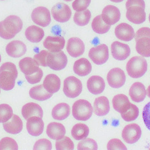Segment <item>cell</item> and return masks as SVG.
Segmentation results:
<instances>
[{
    "mask_svg": "<svg viewBox=\"0 0 150 150\" xmlns=\"http://www.w3.org/2000/svg\"><path fill=\"white\" fill-rule=\"evenodd\" d=\"M4 130L10 134H18L23 130V121L17 115H13L9 120L3 123Z\"/></svg>",
    "mask_w": 150,
    "mask_h": 150,
    "instance_id": "cell-21",
    "label": "cell"
},
{
    "mask_svg": "<svg viewBox=\"0 0 150 150\" xmlns=\"http://www.w3.org/2000/svg\"><path fill=\"white\" fill-rule=\"evenodd\" d=\"M44 124L42 118L33 116L27 120L26 128L31 136L38 137L44 131Z\"/></svg>",
    "mask_w": 150,
    "mask_h": 150,
    "instance_id": "cell-15",
    "label": "cell"
},
{
    "mask_svg": "<svg viewBox=\"0 0 150 150\" xmlns=\"http://www.w3.org/2000/svg\"><path fill=\"white\" fill-rule=\"evenodd\" d=\"M136 52L144 57H150V37H143L136 40Z\"/></svg>",
    "mask_w": 150,
    "mask_h": 150,
    "instance_id": "cell-33",
    "label": "cell"
},
{
    "mask_svg": "<svg viewBox=\"0 0 150 150\" xmlns=\"http://www.w3.org/2000/svg\"><path fill=\"white\" fill-rule=\"evenodd\" d=\"M73 69L78 76H87L92 71V65L87 59L82 58L74 63Z\"/></svg>",
    "mask_w": 150,
    "mask_h": 150,
    "instance_id": "cell-29",
    "label": "cell"
},
{
    "mask_svg": "<svg viewBox=\"0 0 150 150\" xmlns=\"http://www.w3.org/2000/svg\"><path fill=\"white\" fill-rule=\"evenodd\" d=\"M34 150H51L52 149V143L51 142L43 138L37 140L34 145Z\"/></svg>",
    "mask_w": 150,
    "mask_h": 150,
    "instance_id": "cell-43",
    "label": "cell"
},
{
    "mask_svg": "<svg viewBox=\"0 0 150 150\" xmlns=\"http://www.w3.org/2000/svg\"><path fill=\"white\" fill-rule=\"evenodd\" d=\"M56 148L57 150H72L74 149V144L71 138L64 136L56 141Z\"/></svg>",
    "mask_w": 150,
    "mask_h": 150,
    "instance_id": "cell-37",
    "label": "cell"
},
{
    "mask_svg": "<svg viewBox=\"0 0 150 150\" xmlns=\"http://www.w3.org/2000/svg\"><path fill=\"white\" fill-rule=\"evenodd\" d=\"M101 18L106 24L111 25L120 21L121 13L119 9L116 6L113 5H108L104 8Z\"/></svg>",
    "mask_w": 150,
    "mask_h": 150,
    "instance_id": "cell-14",
    "label": "cell"
},
{
    "mask_svg": "<svg viewBox=\"0 0 150 150\" xmlns=\"http://www.w3.org/2000/svg\"><path fill=\"white\" fill-rule=\"evenodd\" d=\"M13 115V111L10 105L6 104H0V123L7 122Z\"/></svg>",
    "mask_w": 150,
    "mask_h": 150,
    "instance_id": "cell-38",
    "label": "cell"
},
{
    "mask_svg": "<svg viewBox=\"0 0 150 150\" xmlns=\"http://www.w3.org/2000/svg\"><path fill=\"white\" fill-rule=\"evenodd\" d=\"M42 85L47 92L54 94L60 89L61 80L57 75L50 74L46 76Z\"/></svg>",
    "mask_w": 150,
    "mask_h": 150,
    "instance_id": "cell-28",
    "label": "cell"
},
{
    "mask_svg": "<svg viewBox=\"0 0 150 150\" xmlns=\"http://www.w3.org/2000/svg\"><path fill=\"white\" fill-rule=\"evenodd\" d=\"M146 95L150 98V85L148 86V88L146 89Z\"/></svg>",
    "mask_w": 150,
    "mask_h": 150,
    "instance_id": "cell-50",
    "label": "cell"
},
{
    "mask_svg": "<svg viewBox=\"0 0 150 150\" xmlns=\"http://www.w3.org/2000/svg\"><path fill=\"white\" fill-rule=\"evenodd\" d=\"M106 79L110 87L117 89L125 84L126 76L122 69L119 68H115L111 69L107 74Z\"/></svg>",
    "mask_w": 150,
    "mask_h": 150,
    "instance_id": "cell-11",
    "label": "cell"
},
{
    "mask_svg": "<svg viewBox=\"0 0 150 150\" xmlns=\"http://www.w3.org/2000/svg\"><path fill=\"white\" fill-rule=\"evenodd\" d=\"M87 86L89 91L95 95L102 93L105 88L104 79L99 76H91L87 81Z\"/></svg>",
    "mask_w": 150,
    "mask_h": 150,
    "instance_id": "cell-20",
    "label": "cell"
},
{
    "mask_svg": "<svg viewBox=\"0 0 150 150\" xmlns=\"http://www.w3.org/2000/svg\"><path fill=\"white\" fill-rule=\"evenodd\" d=\"M26 39L33 43H38L44 36V30L36 25H31L25 31Z\"/></svg>",
    "mask_w": 150,
    "mask_h": 150,
    "instance_id": "cell-30",
    "label": "cell"
},
{
    "mask_svg": "<svg viewBox=\"0 0 150 150\" xmlns=\"http://www.w3.org/2000/svg\"><path fill=\"white\" fill-rule=\"evenodd\" d=\"M89 133V128L84 124H77L75 125L71 130L72 137L76 140H83L86 138Z\"/></svg>",
    "mask_w": 150,
    "mask_h": 150,
    "instance_id": "cell-34",
    "label": "cell"
},
{
    "mask_svg": "<svg viewBox=\"0 0 150 150\" xmlns=\"http://www.w3.org/2000/svg\"><path fill=\"white\" fill-rule=\"evenodd\" d=\"M18 150V145L14 139L5 137L0 141V150Z\"/></svg>",
    "mask_w": 150,
    "mask_h": 150,
    "instance_id": "cell-41",
    "label": "cell"
},
{
    "mask_svg": "<svg viewBox=\"0 0 150 150\" xmlns=\"http://www.w3.org/2000/svg\"><path fill=\"white\" fill-rule=\"evenodd\" d=\"M148 64L146 60L141 57H133L126 64L128 75L133 78H139L146 73Z\"/></svg>",
    "mask_w": 150,
    "mask_h": 150,
    "instance_id": "cell-3",
    "label": "cell"
},
{
    "mask_svg": "<svg viewBox=\"0 0 150 150\" xmlns=\"http://www.w3.org/2000/svg\"><path fill=\"white\" fill-rule=\"evenodd\" d=\"M66 49L68 53L72 57L77 58L84 54L85 45L83 41L78 37H72L67 41Z\"/></svg>",
    "mask_w": 150,
    "mask_h": 150,
    "instance_id": "cell-16",
    "label": "cell"
},
{
    "mask_svg": "<svg viewBox=\"0 0 150 150\" xmlns=\"http://www.w3.org/2000/svg\"><path fill=\"white\" fill-rule=\"evenodd\" d=\"M52 93L47 92L43 85H38L32 88L29 91L30 97L39 101H44L50 99L52 96Z\"/></svg>",
    "mask_w": 150,
    "mask_h": 150,
    "instance_id": "cell-32",
    "label": "cell"
},
{
    "mask_svg": "<svg viewBox=\"0 0 150 150\" xmlns=\"http://www.w3.org/2000/svg\"><path fill=\"white\" fill-rule=\"evenodd\" d=\"M27 51L26 45L23 42L13 40L7 45L6 52L7 54L13 58H19L23 56Z\"/></svg>",
    "mask_w": 150,
    "mask_h": 150,
    "instance_id": "cell-19",
    "label": "cell"
},
{
    "mask_svg": "<svg viewBox=\"0 0 150 150\" xmlns=\"http://www.w3.org/2000/svg\"><path fill=\"white\" fill-rule=\"evenodd\" d=\"M1 1H4V0H1Z\"/></svg>",
    "mask_w": 150,
    "mask_h": 150,
    "instance_id": "cell-56",
    "label": "cell"
},
{
    "mask_svg": "<svg viewBox=\"0 0 150 150\" xmlns=\"http://www.w3.org/2000/svg\"><path fill=\"white\" fill-rule=\"evenodd\" d=\"M108 150H126L127 148L123 142L119 139H111L110 140L106 146Z\"/></svg>",
    "mask_w": 150,
    "mask_h": 150,
    "instance_id": "cell-42",
    "label": "cell"
},
{
    "mask_svg": "<svg viewBox=\"0 0 150 150\" xmlns=\"http://www.w3.org/2000/svg\"><path fill=\"white\" fill-rule=\"evenodd\" d=\"M66 132L65 127L60 123L51 122L47 127V135L52 140H60L65 136Z\"/></svg>",
    "mask_w": 150,
    "mask_h": 150,
    "instance_id": "cell-22",
    "label": "cell"
},
{
    "mask_svg": "<svg viewBox=\"0 0 150 150\" xmlns=\"http://www.w3.org/2000/svg\"><path fill=\"white\" fill-rule=\"evenodd\" d=\"M21 113L26 120L33 116H37L41 118L43 117V110L41 107L34 103H30L25 104L23 107Z\"/></svg>",
    "mask_w": 150,
    "mask_h": 150,
    "instance_id": "cell-27",
    "label": "cell"
},
{
    "mask_svg": "<svg viewBox=\"0 0 150 150\" xmlns=\"http://www.w3.org/2000/svg\"><path fill=\"white\" fill-rule=\"evenodd\" d=\"M71 113V108L66 103L57 104L52 110L53 119L57 120H63L67 119Z\"/></svg>",
    "mask_w": 150,
    "mask_h": 150,
    "instance_id": "cell-31",
    "label": "cell"
},
{
    "mask_svg": "<svg viewBox=\"0 0 150 150\" xmlns=\"http://www.w3.org/2000/svg\"><path fill=\"white\" fill-rule=\"evenodd\" d=\"M110 107L109 100L105 96H100L96 98L94 104V110L97 116H105L109 114Z\"/></svg>",
    "mask_w": 150,
    "mask_h": 150,
    "instance_id": "cell-25",
    "label": "cell"
},
{
    "mask_svg": "<svg viewBox=\"0 0 150 150\" xmlns=\"http://www.w3.org/2000/svg\"><path fill=\"white\" fill-rule=\"evenodd\" d=\"M42 76H43V71H42L41 68H39V70L37 72L31 75H25L27 81L31 84L39 83Z\"/></svg>",
    "mask_w": 150,
    "mask_h": 150,
    "instance_id": "cell-44",
    "label": "cell"
},
{
    "mask_svg": "<svg viewBox=\"0 0 150 150\" xmlns=\"http://www.w3.org/2000/svg\"><path fill=\"white\" fill-rule=\"evenodd\" d=\"M0 94H1V89H0Z\"/></svg>",
    "mask_w": 150,
    "mask_h": 150,
    "instance_id": "cell-55",
    "label": "cell"
},
{
    "mask_svg": "<svg viewBox=\"0 0 150 150\" xmlns=\"http://www.w3.org/2000/svg\"><path fill=\"white\" fill-rule=\"evenodd\" d=\"M111 52L113 57L116 60H125L130 56L131 50L127 44L115 41L111 45Z\"/></svg>",
    "mask_w": 150,
    "mask_h": 150,
    "instance_id": "cell-13",
    "label": "cell"
},
{
    "mask_svg": "<svg viewBox=\"0 0 150 150\" xmlns=\"http://www.w3.org/2000/svg\"><path fill=\"white\" fill-rule=\"evenodd\" d=\"M129 94L133 101L135 103H140L145 99L146 91L143 84L136 82L131 85L129 91Z\"/></svg>",
    "mask_w": 150,
    "mask_h": 150,
    "instance_id": "cell-23",
    "label": "cell"
},
{
    "mask_svg": "<svg viewBox=\"0 0 150 150\" xmlns=\"http://www.w3.org/2000/svg\"><path fill=\"white\" fill-rule=\"evenodd\" d=\"M89 57L96 65H103L109 58V48L105 44L92 47L89 52Z\"/></svg>",
    "mask_w": 150,
    "mask_h": 150,
    "instance_id": "cell-7",
    "label": "cell"
},
{
    "mask_svg": "<svg viewBox=\"0 0 150 150\" xmlns=\"http://www.w3.org/2000/svg\"><path fill=\"white\" fill-rule=\"evenodd\" d=\"M144 9L140 6H132L128 8L126 16L128 20L135 24L143 23L146 20V13Z\"/></svg>",
    "mask_w": 150,
    "mask_h": 150,
    "instance_id": "cell-12",
    "label": "cell"
},
{
    "mask_svg": "<svg viewBox=\"0 0 150 150\" xmlns=\"http://www.w3.org/2000/svg\"><path fill=\"white\" fill-rule=\"evenodd\" d=\"M23 21L17 16H9L0 22V37L9 40L13 39L23 29Z\"/></svg>",
    "mask_w": 150,
    "mask_h": 150,
    "instance_id": "cell-1",
    "label": "cell"
},
{
    "mask_svg": "<svg viewBox=\"0 0 150 150\" xmlns=\"http://www.w3.org/2000/svg\"><path fill=\"white\" fill-rule=\"evenodd\" d=\"M18 74L16 67L14 63L11 62L3 63L0 67V88L4 91L13 89Z\"/></svg>",
    "mask_w": 150,
    "mask_h": 150,
    "instance_id": "cell-2",
    "label": "cell"
},
{
    "mask_svg": "<svg viewBox=\"0 0 150 150\" xmlns=\"http://www.w3.org/2000/svg\"><path fill=\"white\" fill-rule=\"evenodd\" d=\"M115 34L118 39L125 42H129L135 36L132 27L126 23H121L115 29Z\"/></svg>",
    "mask_w": 150,
    "mask_h": 150,
    "instance_id": "cell-18",
    "label": "cell"
},
{
    "mask_svg": "<svg viewBox=\"0 0 150 150\" xmlns=\"http://www.w3.org/2000/svg\"><path fill=\"white\" fill-rule=\"evenodd\" d=\"M91 0H75L72 3L73 9L76 11H82L89 6Z\"/></svg>",
    "mask_w": 150,
    "mask_h": 150,
    "instance_id": "cell-45",
    "label": "cell"
},
{
    "mask_svg": "<svg viewBox=\"0 0 150 150\" xmlns=\"http://www.w3.org/2000/svg\"><path fill=\"white\" fill-rule=\"evenodd\" d=\"M1 55H0V62H1Z\"/></svg>",
    "mask_w": 150,
    "mask_h": 150,
    "instance_id": "cell-53",
    "label": "cell"
},
{
    "mask_svg": "<svg viewBox=\"0 0 150 150\" xmlns=\"http://www.w3.org/2000/svg\"><path fill=\"white\" fill-rule=\"evenodd\" d=\"M121 136L124 140L128 144H134L137 142L141 136L140 127L136 124H131L125 127Z\"/></svg>",
    "mask_w": 150,
    "mask_h": 150,
    "instance_id": "cell-10",
    "label": "cell"
},
{
    "mask_svg": "<svg viewBox=\"0 0 150 150\" xmlns=\"http://www.w3.org/2000/svg\"><path fill=\"white\" fill-rule=\"evenodd\" d=\"M64 1H71L72 0H64Z\"/></svg>",
    "mask_w": 150,
    "mask_h": 150,
    "instance_id": "cell-52",
    "label": "cell"
},
{
    "mask_svg": "<svg viewBox=\"0 0 150 150\" xmlns=\"http://www.w3.org/2000/svg\"><path fill=\"white\" fill-rule=\"evenodd\" d=\"M97 142L92 138H84L77 145L78 150H97Z\"/></svg>",
    "mask_w": 150,
    "mask_h": 150,
    "instance_id": "cell-39",
    "label": "cell"
},
{
    "mask_svg": "<svg viewBox=\"0 0 150 150\" xmlns=\"http://www.w3.org/2000/svg\"><path fill=\"white\" fill-rule=\"evenodd\" d=\"M149 23H150V14H149Z\"/></svg>",
    "mask_w": 150,
    "mask_h": 150,
    "instance_id": "cell-54",
    "label": "cell"
},
{
    "mask_svg": "<svg viewBox=\"0 0 150 150\" xmlns=\"http://www.w3.org/2000/svg\"><path fill=\"white\" fill-rule=\"evenodd\" d=\"M66 40L62 36H48L44 41V47L50 52L61 51L65 46Z\"/></svg>",
    "mask_w": 150,
    "mask_h": 150,
    "instance_id": "cell-17",
    "label": "cell"
},
{
    "mask_svg": "<svg viewBox=\"0 0 150 150\" xmlns=\"http://www.w3.org/2000/svg\"><path fill=\"white\" fill-rule=\"evenodd\" d=\"M47 65L51 69L59 71L65 68L67 64V57L62 50L59 52H48Z\"/></svg>",
    "mask_w": 150,
    "mask_h": 150,
    "instance_id": "cell-6",
    "label": "cell"
},
{
    "mask_svg": "<svg viewBox=\"0 0 150 150\" xmlns=\"http://www.w3.org/2000/svg\"><path fill=\"white\" fill-rule=\"evenodd\" d=\"M82 84L81 81L74 76H69L64 81L63 91L69 98H77L81 94Z\"/></svg>",
    "mask_w": 150,
    "mask_h": 150,
    "instance_id": "cell-5",
    "label": "cell"
},
{
    "mask_svg": "<svg viewBox=\"0 0 150 150\" xmlns=\"http://www.w3.org/2000/svg\"><path fill=\"white\" fill-rule=\"evenodd\" d=\"M39 64L37 63L34 58L30 57H26L21 60L19 62V67L21 71L24 75H31L39 69Z\"/></svg>",
    "mask_w": 150,
    "mask_h": 150,
    "instance_id": "cell-24",
    "label": "cell"
},
{
    "mask_svg": "<svg viewBox=\"0 0 150 150\" xmlns=\"http://www.w3.org/2000/svg\"><path fill=\"white\" fill-rule=\"evenodd\" d=\"M52 17L59 23H66L71 19L72 11L67 4L59 3L54 6L51 9Z\"/></svg>",
    "mask_w": 150,
    "mask_h": 150,
    "instance_id": "cell-8",
    "label": "cell"
},
{
    "mask_svg": "<svg viewBox=\"0 0 150 150\" xmlns=\"http://www.w3.org/2000/svg\"><path fill=\"white\" fill-rule=\"evenodd\" d=\"M92 28L95 33L99 34H104L108 33L111 28V25L106 24L101 18V15H99L94 19Z\"/></svg>",
    "mask_w": 150,
    "mask_h": 150,
    "instance_id": "cell-35",
    "label": "cell"
},
{
    "mask_svg": "<svg viewBox=\"0 0 150 150\" xmlns=\"http://www.w3.org/2000/svg\"><path fill=\"white\" fill-rule=\"evenodd\" d=\"M132 6H140L145 8V3L144 0H127L126 3V8L128 9Z\"/></svg>",
    "mask_w": 150,
    "mask_h": 150,
    "instance_id": "cell-49",
    "label": "cell"
},
{
    "mask_svg": "<svg viewBox=\"0 0 150 150\" xmlns=\"http://www.w3.org/2000/svg\"><path fill=\"white\" fill-rule=\"evenodd\" d=\"M143 119L144 125L150 131V101L144 107L143 110Z\"/></svg>",
    "mask_w": 150,
    "mask_h": 150,
    "instance_id": "cell-47",
    "label": "cell"
},
{
    "mask_svg": "<svg viewBox=\"0 0 150 150\" xmlns=\"http://www.w3.org/2000/svg\"><path fill=\"white\" fill-rule=\"evenodd\" d=\"M91 18L90 10L85 9L82 11H77L74 16V21L77 25L85 26L89 24Z\"/></svg>",
    "mask_w": 150,
    "mask_h": 150,
    "instance_id": "cell-36",
    "label": "cell"
},
{
    "mask_svg": "<svg viewBox=\"0 0 150 150\" xmlns=\"http://www.w3.org/2000/svg\"><path fill=\"white\" fill-rule=\"evenodd\" d=\"M48 52H47L46 50H42L34 56V59L35 61L39 64V65L44 67H47L46 60Z\"/></svg>",
    "mask_w": 150,
    "mask_h": 150,
    "instance_id": "cell-46",
    "label": "cell"
},
{
    "mask_svg": "<svg viewBox=\"0 0 150 150\" xmlns=\"http://www.w3.org/2000/svg\"><path fill=\"white\" fill-rule=\"evenodd\" d=\"M139 115V109L137 106L131 104L130 108L125 113L121 114L122 119L126 122L133 121L137 119Z\"/></svg>",
    "mask_w": 150,
    "mask_h": 150,
    "instance_id": "cell-40",
    "label": "cell"
},
{
    "mask_svg": "<svg viewBox=\"0 0 150 150\" xmlns=\"http://www.w3.org/2000/svg\"><path fill=\"white\" fill-rule=\"evenodd\" d=\"M114 109L120 114L125 113L130 108L131 104L127 96L124 94H117L112 99Z\"/></svg>",
    "mask_w": 150,
    "mask_h": 150,
    "instance_id": "cell-26",
    "label": "cell"
},
{
    "mask_svg": "<svg viewBox=\"0 0 150 150\" xmlns=\"http://www.w3.org/2000/svg\"><path fill=\"white\" fill-rule=\"evenodd\" d=\"M135 40L143 37H150V29L149 28H140L135 34Z\"/></svg>",
    "mask_w": 150,
    "mask_h": 150,
    "instance_id": "cell-48",
    "label": "cell"
},
{
    "mask_svg": "<svg viewBox=\"0 0 150 150\" xmlns=\"http://www.w3.org/2000/svg\"><path fill=\"white\" fill-rule=\"evenodd\" d=\"M92 106L86 100H78L72 105V115L77 120H88L92 117Z\"/></svg>",
    "mask_w": 150,
    "mask_h": 150,
    "instance_id": "cell-4",
    "label": "cell"
},
{
    "mask_svg": "<svg viewBox=\"0 0 150 150\" xmlns=\"http://www.w3.org/2000/svg\"><path fill=\"white\" fill-rule=\"evenodd\" d=\"M31 19L36 24L43 28L49 25L51 22L49 10L43 6L37 7L33 11Z\"/></svg>",
    "mask_w": 150,
    "mask_h": 150,
    "instance_id": "cell-9",
    "label": "cell"
},
{
    "mask_svg": "<svg viewBox=\"0 0 150 150\" xmlns=\"http://www.w3.org/2000/svg\"><path fill=\"white\" fill-rule=\"evenodd\" d=\"M110 1H112V2H114V3H120L122 2L124 0H110Z\"/></svg>",
    "mask_w": 150,
    "mask_h": 150,
    "instance_id": "cell-51",
    "label": "cell"
}]
</instances>
